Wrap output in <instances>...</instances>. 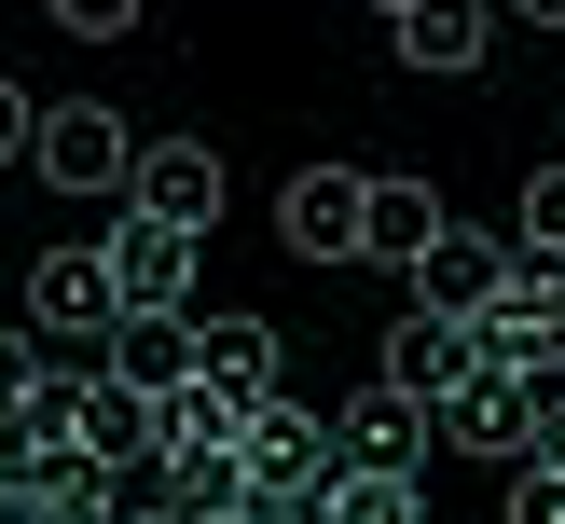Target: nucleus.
Returning <instances> with one entry per match:
<instances>
[{
	"label": "nucleus",
	"mask_w": 565,
	"mask_h": 524,
	"mask_svg": "<svg viewBox=\"0 0 565 524\" xmlns=\"http://www.w3.org/2000/svg\"><path fill=\"white\" fill-rule=\"evenodd\" d=\"M42 441H83L97 469H138V456L166 441V400L125 386L110 359H55V373H42Z\"/></svg>",
	"instance_id": "nucleus-1"
},
{
	"label": "nucleus",
	"mask_w": 565,
	"mask_h": 524,
	"mask_svg": "<svg viewBox=\"0 0 565 524\" xmlns=\"http://www.w3.org/2000/svg\"><path fill=\"white\" fill-rule=\"evenodd\" d=\"M110 318H125V276H110V248H55V263H28V331H42V359L110 345Z\"/></svg>",
	"instance_id": "nucleus-2"
},
{
	"label": "nucleus",
	"mask_w": 565,
	"mask_h": 524,
	"mask_svg": "<svg viewBox=\"0 0 565 524\" xmlns=\"http://www.w3.org/2000/svg\"><path fill=\"white\" fill-rule=\"evenodd\" d=\"M276 248L290 263H373V180L359 165H303L276 193Z\"/></svg>",
	"instance_id": "nucleus-3"
},
{
	"label": "nucleus",
	"mask_w": 565,
	"mask_h": 524,
	"mask_svg": "<svg viewBox=\"0 0 565 524\" xmlns=\"http://www.w3.org/2000/svg\"><path fill=\"white\" fill-rule=\"evenodd\" d=\"M539 386H552V373H497V359H469L428 414H441V441H456V456H497V469H511L524 441H539Z\"/></svg>",
	"instance_id": "nucleus-4"
},
{
	"label": "nucleus",
	"mask_w": 565,
	"mask_h": 524,
	"mask_svg": "<svg viewBox=\"0 0 565 524\" xmlns=\"http://www.w3.org/2000/svg\"><path fill=\"white\" fill-rule=\"evenodd\" d=\"M331 469H345V441H331V414H303L290 386H276V400L248 414V496H318Z\"/></svg>",
	"instance_id": "nucleus-5"
},
{
	"label": "nucleus",
	"mask_w": 565,
	"mask_h": 524,
	"mask_svg": "<svg viewBox=\"0 0 565 524\" xmlns=\"http://www.w3.org/2000/svg\"><path fill=\"white\" fill-rule=\"evenodd\" d=\"M28 165H42L55 193H125L138 138L110 125V110H42V125H28Z\"/></svg>",
	"instance_id": "nucleus-6"
},
{
	"label": "nucleus",
	"mask_w": 565,
	"mask_h": 524,
	"mask_svg": "<svg viewBox=\"0 0 565 524\" xmlns=\"http://www.w3.org/2000/svg\"><path fill=\"white\" fill-rule=\"evenodd\" d=\"M97 248H110V276H125V303H193V248H207V235L166 221V207H125Z\"/></svg>",
	"instance_id": "nucleus-7"
},
{
	"label": "nucleus",
	"mask_w": 565,
	"mask_h": 524,
	"mask_svg": "<svg viewBox=\"0 0 565 524\" xmlns=\"http://www.w3.org/2000/svg\"><path fill=\"white\" fill-rule=\"evenodd\" d=\"M331 441H345V469H414V456L441 441V414L414 400V386H386V373H373L345 414H331Z\"/></svg>",
	"instance_id": "nucleus-8"
},
{
	"label": "nucleus",
	"mask_w": 565,
	"mask_h": 524,
	"mask_svg": "<svg viewBox=\"0 0 565 524\" xmlns=\"http://www.w3.org/2000/svg\"><path fill=\"white\" fill-rule=\"evenodd\" d=\"M483 359V318H441V303H401V331H386V359L373 373L386 386H414V400H441V386Z\"/></svg>",
	"instance_id": "nucleus-9"
},
{
	"label": "nucleus",
	"mask_w": 565,
	"mask_h": 524,
	"mask_svg": "<svg viewBox=\"0 0 565 524\" xmlns=\"http://www.w3.org/2000/svg\"><path fill=\"white\" fill-rule=\"evenodd\" d=\"M125 207H166V221L207 235V221H221V152H207V138H152V152L125 165Z\"/></svg>",
	"instance_id": "nucleus-10"
},
{
	"label": "nucleus",
	"mask_w": 565,
	"mask_h": 524,
	"mask_svg": "<svg viewBox=\"0 0 565 524\" xmlns=\"http://www.w3.org/2000/svg\"><path fill=\"white\" fill-rule=\"evenodd\" d=\"M14 483H28V511H14V524H125V496H110V469L83 456V441H42Z\"/></svg>",
	"instance_id": "nucleus-11"
},
{
	"label": "nucleus",
	"mask_w": 565,
	"mask_h": 524,
	"mask_svg": "<svg viewBox=\"0 0 565 524\" xmlns=\"http://www.w3.org/2000/svg\"><path fill=\"white\" fill-rule=\"evenodd\" d=\"M497 276H511V248H497V235H469V221H441V235H428V263H414V303H441V318H483V303H497Z\"/></svg>",
	"instance_id": "nucleus-12"
},
{
	"label": "nucleus",
	"mask_w": 565,
	"mask_h": 524,
	"mask_svg": "<svg viewBox=\"0 0 565 524\" xmlns=\"http://www.w3.org/2000/svg\"><path fill=\"white\" fill-rule=\"evenodd\" d=\"M97 359H110L125 386H152V400H166V386H193V318H180V303H125Z\"/></svg>",
	"instance_id": "nucleus-13"
},
{
	"label": "nucleus",
	"mask_w": 565,
	"mask_h": 524,
	"mask_svg": "<svg viewBox=\"0 0 565 524\" xmlns=\"http://www.w3.org/2000/svg\"><path fill=\"white\" fill-rule=\"evenodd\" d=\"M152 496L193 511V524L235 511V496H248V441H166V456H152Z\"/></svg>",
	"instance_id": "nucleus-14"
},
{
	"label": "nucleus",
	"mask_w": 565,
	"mask_h": 524,
	"mask_svg": "<svg viewBox=\"0 0 565 524\" xmlns=\"http://www.w3.org/2000/svg\"><path fill=\"white\" fill-rule=\"evenodd\" d=\"M483 42H497V0H401L414 69H483Z\"/></svg>",
	"instance_id": "nucleus-15"
},
{
	"label": "nucleus",
	"mask_w": 565,
	"mask_h": 524,
	"mask_svg": "<svg viewBox=\"0 0 565 524\" xmlns=\"http://www.w3.org/2000/svg\"><path fill=\"white\" fill-rule=\"evenodd\" d=\"M193 373L235 386V400H276V331L263 318H207V331H193Z\"/></svg>",
	"instance_id": "nucleus-16"
},
{
	"label": "nucleus",
	"mask_w": 565,
	"mask_h": 524,
	"mask_svg": "<svg viewBox=\"0 0 565 524\" xmlns=\"http://www.w3.org/2000/svg\"><path fill=\"white\" fill-rule=\"evenodd\" d=\"M318 524H428V496H414V469H331Z\"/></svg>",
	"instance_id": "nucleus-17"
},
{
	"label": "nucleus",
	"mask_w": 565,
	"mask_h": 524,
	"mask_svg": "<svg viewBox=\"0 0 565 524\" xmlns=\"http://www.w3.org/2000/svg\"><path fill=\"white\" fill-rule=\"evenodd\" d=\"M428 235H441V193L428 180H373V263H428Z\"/></svg>",
	"instance_id": "nucleus-18"
},
{
	"label": "nucleus",
	"mask_w": 565,
	"mask_h": 524,
	"mask_svg": "<svg viewBox=\"0 0 565 524\" xmlns=\"http://www.w3.org/2000/svg\"><path fill=\"white\" fill-rule=\"evenodd\" d=\"M248 414H263V400H235V386H207V373L166 386V441H248ZM166 441H152V456H166Z\"/></svg>",
	"instance_id": "nucleus-19"
},
{
	"label": "nucleus",
	"mask_w": 565,
	"mask_h": 524,
	"mask_svg": "<svg viewBox=\"0 0 565 524\" xmlns=\"http://www.w3.org/2000/svg\"><path fill=\"white\" fill-rule=\"evenodd\" d=\"M42 373H55L42 331H0V414H42Z\"/></svg>",
	"instance_id": "nucleus-20"
},
{
	"label": "nucleus",
	"mask_w": 565,
	"mask_h": 524,
	"mask_svg": "<svg viewBox=\"0 0 565 524\" xmlns=\"http://www.w3.org/2000/svg\"><path fill=\"white\" fill-rule=\"evenodd\" d=\"M524 248H565V165H539V180H524V221H511Z\"/></svg>",
	"instance_id": "nucleus-21"
},
{
	"label": "nucleus",
	"mask_w": 565,
	"mask_h": 524,
	"mask_svg": "<svg viewBox=\"0 0 565 524\" xmlns=\"http://www.w3.org/2000/svg\"><path fill=\"white\" fill-rule=\"evenodd\" d=\"M42 14L70 28V42H125V28H138V0H42Z\"/></svg>",
	"instance_id": "nucleus-22"
},
{
	"label": "nucleus",
	"mask_w": 565,
	"mask_h": 524,
	"mask_svg": "<svg viewBox=\"0 0 565 524\" xmlns=\"http://www.w3.org/2000/svg\"><path fill=\"white\" fill-rule=\"evenodd\" d=\"M511 524H565V469H552V456H524V483H511Z\"/></svg>",
	"instance_id": "nucleus-23"
},
{
	"label": "nucleus",
	"mask_w": 565,
	"mask_h": 524,
	"mask_svg": "<svg viewBox=\"0 0 565 524\" xmlns=\"http://www.w3.org/2000/svg\"><path fill=\"white\" fill-rule=\"evenodd\" d=\"M28 125H42V110H28L14 83H0V165H28Z\"/></svg>",
	"instance_id": "nucleus-24"
},
{
	"label": "nucleus",
	"mask_w": 565,
	"mask_h": 524,
	"mask_svg": "<svg viewBox=\"0 0 565 524\" xmlns=\"http://www.w3.org/2000/svg\"><path fill=\"white\" fill-rule=\"evenodd\" d=\"M524 456H552V469H565V386H539V441H524Z\"/></svg>",
	"instance_id": "nucleus-25"
},
{
	"label": "nucleus",
	"mask_w": 565,
	"mask_h": 524,
	"mask_svg": "<svg viewBox=\"0 0 565 524\" xmlns=\"http://www.w3.org/2000/svg\"><path fill=\"white\" fill-rule=\"evenodd\" d=\"M207 524H276V496H235V511H207Z\"/></svg>",
	"instance_id": "nucleus-26"
},
{
	"label": "nucleus",
	"mask_w": 565,
	"mask_h": 524,
	"mask_svg": "<svg viewBox=\"0 0 565 524\" xmlns=\"http://www.w3.org/2000/svg\"><path fill=\"white\" fill-rule=\"evenodd\" d=\"M511 14H524V28H565V0H511Z\"/></svg>",
	"instance_id": "nucleus-27"
},
{
	"label": "nucleus",
	"mask_w": 565,
	"mask_h": 524,
	"mask_svg": "<svg viewBox=\"0 0 565 524\" xmlns=\"http://www.w3.org/2000/svg\"><path fill=\"white\" fill-rule=\"evenodd\" d=\"M14 511H28V483H14V469H0V524H14Z\"/></svg>",
	"instance_id": "nucleus-28"
},
{
	"label": "nucleus",
	"mask_w": 565,
	"mask_h": 524,
	"mask_svg": "<svg viewBox=\"0 0 565 524\" xmlns=\"http://www.w3.org/2000/svg\"><path fill=\"white\" fill-rule=\"evenodd\" d=\"M125 524H193V511H166V496H152V511H125Z\"/></svg>",
	"instance_id": "nucleus-29"
},
{
	"label": "nucleus",
	"mask_w": 565,
	"mask_h": 524,
	"mask_svg": "<svg viewBox=\"0 0 565 524\" xmlns=\"http://www.w3.org/2000/svg\"><path fill=\"white\" fill-rule=\"evenodd\" d=\"M373 14H401V0H373Z\"/></svg>",
	"instance_id": "nucleus-30"
}]
</instances>
